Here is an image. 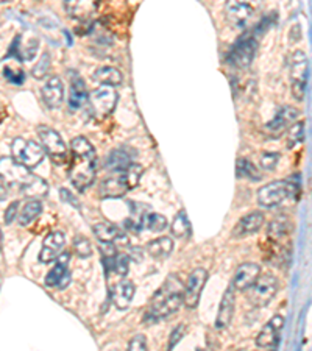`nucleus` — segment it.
Segmentation results:
<instances>
[{"label": "nucleus", "mask_w": 312, "mask_h": 351, "mask_svg": "<svg viewBox=\"0 0 312 351\" xmlns=\"http://www.w3.org/2000/svg\"><path fill=\"white\" fill-rule=\"evenodd\" d=\"M95 172H97V155L94 145L84 138L77 136L71 144V162L67 175L73 188L78 191H86L94 183Z\"/></svg>", "instance_id": "1"}, {"label": "nucleus", "mask_w": 312, "mask_h": 351, "mask_svg": "<svg viewBox=\"0 0 312 351\" xmlns=\"http://www.w3.org/2000/svg\"><path fill=\"white\" fill-rule=\"evenodd\" d=\"M0 181L5 188H16L30 198H43L47 195V181L32 173V169L22 166L13 158H0Z\"/></svg>", "instance_id": "2"}, {"label": "nucleus", "mask_w": 312, "mask_h": 351, "mask_svg": "<svg viewBox=\"0 0 312 351\" xmlns=\"http://www.w3.org/2000/svg\"><path fill=\"white\" fill-rule=\"evenodd\" d=\"M183 291L184 286L178 276L170 275L160 287V291L153 295L144 320L153 324V322L163 320L177 313L181 304H183Z\"/></svg>", "instance_id": "3"}, {"label": "nucleus", "mask_w": 312, "mask_h": 351, "mask_svg": "<svg viewBox=\"0 0 312 351\" xmlns=\"http://www.w3.org/2000/svg\"><path fill=\"white\" fill-rule=\"evenodd\" d=\"M144 169L141 164L132 162L123 171L116 172L115 177H110L101 181L100 195L104 198H119L123 197L128 191H133L139 184Z\"/></svg>", "instance_id": "4"}, {"label": "nucleus", "mask_w": 312, "mask_h": 351, "mask_svg": "<svg viewBox=\"0 0 312 351\" xmlns=\"http://www.w3.org/2000/svg\"><path fill=\"white\" fill-rule=\"evenodd\" d=\"M297 189V186L287 180L272 181V183L263 186L258 191V202L264 208L280 206L281 203H285L289 198H293Z\"/></svg>", "instance_id": "5"}, {"label": "nucleus", "mask_w": 312, "mask_h": 351, "mask_svg": "<svg viewBox=\"0 0 312 351\" xmlns=\"http://www.w3.org/2000/svg\"><path fill=\"white\" fill-rule=\"evenodd\" d=\"M263 2L261 0H226L225 14L231 25L237 28L247 27L258 14Z\"/></svg>", "instance_id": "6"}, {"label": "nucleus", "mask_w": 312, "mask_h": 351, "mask_svg": "<svg viewBox=\"0 0 312 351\" xmlns=\"http://www.w3.org/2000/svg\"><path fill=\"white\" fill-rule=\"evenodd\" d=\"M119 100V94L115 86H106L101 84L100 88L94 89L93 93L88 94V106L91 114L97 119H105L115 111Z\"/></svg>", "instance_id": "7"}, {"label": "nucleus", "mask_w": 312, "mask_h": 351, "mask_svg": "<svg viewBox=\"0 0 312 351\" xmlns=\"http://www.w3.org/2000/svg\"><path fill=\"white\" fill-rule=\"evenodd\" d=\"M38 136L41 139V145L45 155H49L55 166H62V164L67 162V160H69V150H67L60 133H56L53 128L47 125H39Z\"/></svg>", "instance_id": "8"}, {"label": "nucleus", "mask_w": 312, "mask_h": 351, "mask_svg": "<svg viewBox=\"0 0 312 351\" xmlns=\"http://www.w3.org/2000/svg\"><path fill=\"white\" fill-rule=\"evenodd\" d=\"M11 158L28 169H35L43 162L45 152L43 145L25 138H16L11 144Z\"/></svg>", "instance_id": "9"}, {"label": "nucleus", "mask_w": 312, "mask_h": 351, "mask_svg": "<svg viewBox=\"0 0 312 351\" xmlns=\"http://www.w3.org/2000/svg\"><path fill=\"white\" fill-rule=\"evenodd\" d=\"M248 289L250 303L256 308H264L275 298L278 289H280V281H278L276 276L272 274L259 275L258 280Z\"/></svg>", "instance_id": "10"}, {"label": "nucleus", "mask_w": 312, "mask_h": 351, "mask_svg": "<svg viewBox=\"0 0 312 351\" xmlns=\"http://www.w3.org/2000/svg\"><path fill=\"white\" fill-rule=\"evenodd\" d=\"M309 60L302 50H297L291 58V86L292 95L298 101L304 100L306 84H308Z\"/></svg>", "instance_id": "11"}, {"label": "nucleus", "mask_w": 312, "mask_h": 351, "mask_svg": "<svg viewBox=\"0 0 312 351\" xmlns=\"http://www.w3.org/2000/svg\"><path fill=\"white\" fill-rule=\"evenodd\" d=\"M256 50V36L252 35V33H247L245 36H242L239 41L232 45L228 58H226V63L232 67H237V69H245V67L252 64Z\"/></svg>", "instance_id": "12"}, {"label": "nucleus", "mask_w": 312, "mask_h": 351, "mask_svg": "<svg viewBox=\"0 0 312 351\" xmlns=\"http://www.w3.org/2000/svg\"><path fill=\"white\" fill-rule=\"evenodd\" d=\"M206 281H208V271L205 269H195L189 275V280H187L186 287L183 291V303L186 304V308L189 309L197 308Z\"/></svg>", "instance_id": "13"}, {"label": "nucleus", "mask_w": 312, "mask_h": 351, "mask_svg": "<svg viewBox=\"0 0 312 351\" xmlns=\"http://www.w3.org/2000/svg\"><path fill=\"white\" fill-rule=\"evenodd\" d=\"M298 111L292 108V106H283V108L276 112V116L272 119L269 123H265L264 133L270 139H278L280 136L287 132V128L297 122Z\"/></svg>", "instance_id": "14"}, {"label": "nucleus", "mask_w": 312, "mask_h": 351, "mask_svg": "<svg viewBox=\"0 0 312 351\" xmlns=\"http://www.w3.org/2000/svg\"><path fill=\"white\" fill-rule=\"evenodd\" d=\"M69 261L71 254L69 253H60L56 258L55 267L49 271L45 276V286L52 289H66L71 282V271H69Z\"/></svg>", "instance_id": "15"}, {"label": "nucleus", "mask_w": 312, "mask_h": 351, "mask_svg": "<svg viewBox=\"0 0 312 351\" xmlns=\"http://www.w3.org/2000/svg\"><path fill=\"white\" fill-rule=\"evenodd\" d=\"M283 326H285V317L275 315L272 317L270 322L264 325L263 330L259 331L256 337V345L261 348H276L280 342V334Z\"/></svg>", "instance_id": "16"}, {"label": "nucleus", "mask_w": 312, "mask_h": 351, "mask_svg": "<svg viewBox=\"0 0 312 351\" xmlns=\"http://www.w3.org/2000/svg\"><path fill=\"white\" fill-rule=\"evenodd\" d=\"M264 225V214L259 211H253L242 217L239 222L236 223L235 228L231 231L232 239H245V237L252 236Z\"/></svg>", "instance_id": "17"}, {"label": "nucleus", "mask_w": 312, "mask_h": 351, "mask_svg": "<svg viewBox=\"0 0 312 351\" xmlns=\"http://www.w3.org/2000/svg\"><path fill=\"white\" fill-rule=\"evenodd\" d=\"M43 101L45 106L50 110L60 108L62 100H64V86H62V82L60 77L52 75L49 77V80L45 82L44 88L41 89Z\"/></svg>", "instance_id": "18"}, {"label": "nucleus", "mask_w": 312, "mask_h": 351, "mask_svg": "<svg viewBox=\"0 0 312 351\" xmlns=\"http://www.w3.org/2000/svg\"><path fill=\"white\" fill-rule=\"evenodd\" d=\"M64 243H66V237L61 231H52V233H49L43 242L41 253H39V261L43 264L53 263L55 259L58 258V254L61 253Z\"/></svg>", "instance_id": "19"}, {"label": "nucleus", "mask_w": 312, "mask_h": 351, "mask_svg": "<svg viewBox=\"0 0 312 351\" xmlns=\"http://www.w3.org/2000/svg\"><path fill=\"white\" fill-rule=\"evenodd\" d=\"M259 275H261V267L258 264L243 263L237 267L231 286L235 287V291H241V292L248 291V287L258 280Z\"/></svg>", "instance_id": "20"}, {"label": "nucleus", "mask_w": 312, "mask_h": 351, "mask_svg": "<svg viewBox=\"0 0 312 351\" xmlns=\"http://www.w3.org/2000/svg\"><path fill=\"white\" fill-rule=\"evenodd\" d=\"M134 282L130 280H122L111 287V300L117 309H128L132 306L134 298Z\"/></svg>", "instance_id": "21"}, {"label": "nucleus", "mask_w": 312, "mask_h": 351, "mask_svg": "<svg viewBox=\"0 0 312 351\" xmlns=\"http://www.w3.org/2000/svg\"><path fill=\"white\" fill-rule=\"evenodd\" d=\"M235 287L231 285L225 291L222 302L219 304L217 317H215V330H225V328L231 324L232 315H235Z\"/></svg>", "instance_id": "22"}, {"label": "nucleus", "mask_w": 312, "mask_h": 351, "mask_svg": "<svg viewBox=\"0 0 312 351\" xmlns=\"http://www.w3.org/2000/svg\"><path fill=\"white\" fill-rule=\"evenodd\" d=\"M39 47V39L33 33H25L16 38L13 44V52H16V56L22 61H32L35 58Z\"/></svg>", "instance_id": "23"}, {"label": "nucleus", "mask_w": 312, "mask_h": 351, "mask_svg": "<svg viewBox=\"0 0 312 351\" xmlns=\"http://www.w3.org/2000/svg\"><path fill=\"white\" fill-rule=\"evenodd\" d=\"M94 234L97 237L99 242H105V243H127L128 237L125 234V231L122 228H119L115 223L110 222H101L94 225Z\"/></svg>", "instance_id": "24"}, {"label": "nucleus", "mask_w": 312, "mask_h": 351, "mask_svg": "<svg viewBox=\"0 0 312 351\" xmlns=\"http://www.w3.org/2000/svg\"><path fill=\"white\" fill-rule=\"evenodd\" d=\"M136 152L133 149H116L112 150L105 160V167L111 172H121L125 167H128L130 164L134 161Z\"/></svg>", "instance_id": "25"}, {"label": "nucleus", "mask_w": 312, "mask_h": 351, "mask_svg": "<svg viewBox=\"0 0 312 351\" xmlns=\"http://www.w3.org/2000/svg\"><path fill=\"white\" fill-rule=\"evenodd\" d=\"M100 0H64L67 14L75 19H86L97 10Z\"/></svg>", "instance_id": "26"}, {"label": "nucleus", "mask_w": 312, "mask_h": 351, "mask_svg": "<svg viewBox=\"0 0 312 351\" xmlns=\"http://www.w3.org/2000/svg\"><path fill=\"white\" fill-rule=\"evenodd\" d=\"M173 250V241L172 237L163 236L158 239L147 243V253L155 259H166L170 256V253Z\"/></svg>", "instance_id": "27"}, {"label": "nucleus", "mask_w": 312, "mask_h": 351, "mask_svg": "<svg viewBox=\"0 0 312 351\" xmlns=\"http://www.w3.org/2000/svg\"><path fill=\"white\" fill-rule=\"evenodd\" d=\"M86 99H88V93H86V86H84V82L75 73V75H72V80H71L69 106L72 110L82 108Z\"/></svg>", "instance_id": "28"}, {"label": "nucleus", "mask_w": 312, "mask_h": 351, "mask_svg": "<svg viewBox=\"0 0 312 351\" xmlns=\"http://www.w3.org/2000/svg\"><path fill=\"white\" fill-rule=\"evenodd\" d=\"M94 80L100 83V84H106V86H119V84L122 83L123 77H122V72L116 69V67H111V66H105V67H100L94 72Z\"/></svg>", "instance_id": "29"}, {"label": "nucleus", "mask_w": 312, "mask_h": 351, "mask_svg": "<svg viewBox=\"0 0 312 351\" xmlns=\"http://www.w3.org/2000/svg\"><path fill=\"white\" fill-rule=\"evenodd\" d=\"M43 213V203L38 198H32L27 205L22 208V211L18 214L19 225L28 226L32 222H35L36 217Z\"/></svg>", "instance_id": "30"}, {"label": "nucleus", "mask_w": 312, "mask_h": 351, "mask_svg": "<svg viewBox=\"0 0 312 351\" xmlns=\"http://www.w3.org/2000/svg\"><path fill=\"white\" fill-rule=\"evenodd\" d=\"M170 231H172V234L175 237H180V239L191 236V222L189 219H187L186 211H180L177 216H175L172 225H170Z\"/></svg>", "instance_id": "31"}, {"label": "nucleus", "mask_w": 312, "mask_h": 351, "mask_svg": "<svg viewBox=\"0 0 312 351\" xmlns=\"http://www.w3.org/2000/svg\"><path fill=\"white\" fill-rule=\"evenodd\" d=\"M289 220L286 217H278L274 222H270L267 228V236L272 241H281L283 237H286L289 233Z\"/></svg>", "instance_id": "32"}, {"label": "nucleus", "mask_w": 312, "mask_h": 351, "mask_svg": "<svg viewBox=\"0 0 312 351\" xmlns=\"http://www.w3.org/2000/svg\"><path fill=\"white\" fill-rule=\"evenodd\" d=\"M236 173H237V177H239V178H247V180H252V181H259L261 180V175L258 172L256 166H254L253 162H250L248 160L237 161Z\"/></svg>", "instance_id": "33"}, {"label": "nucleus", "mask_w": 312, "mask_h": 351, "mask_svg": "<svg viewBox=\"0 0 312 351\" xmlns=\"http://www.w3.org/2000/svg\"><path fill=\"white\" fill-rule=\"evenodd\" d=\"M143 228L153 231V233H161L167 228V219L161 214H147L143 222Z\"/></svg>", "instance_id": "34"}, {"label": "nucleus", "mask_w": 312, "mask_h": 351, "mask_svg": "<svg viewBox=\"0 0 312 351\" xmlns=\"http://www.w3.org/2000/svg\"><path fill=\"white\" fill-rule=\"evenodd\" d=\"M287 130H289L287 132V147L289 149H292V147L300 144L304 139V123L293 122Z\"/></svg>", "instance_id": "35"}, {"label": "nucleus", "mask_w": 312, "mask_h": 351, "mask_svg": "<svg viewBox=\"0 0 312 351\" xmlns=\"http://www.w3.org/2000/svg\"><path fill=\"white\" fill-rule=\"evenodd\" d=\"M72 247L78 258H89L91 254H93V247H91V242L84 236H77L75 239H73Z\"/></svg>", "instance_id": "36"}, {"label": "nucleus", "mask_w": 312, "mask_h": 351, "mask_svg": "<svg viewBox=\"0 0 312 351\" xmlns=\"http://www.w3.org/2000/svg\"><path fill=\"white\" fill-rule=\"evenodd\" d=\"M49 69H50V56L49 53H44L41 56V60H39V63L35 66V69H33V77L38 78V80H41V78L47 75Z\"/></svg>", "instance_id": "37"}, {"label": "nucleus", "mask_w": 312, "mask_h": 351, "mask_svg": "<svg viewBox=\"0 0 312 351\" xmlns=\"http://www.w3.org/2000/svg\"><path fill=\"white\" fill-rule=\"evenodd\" d=\"M278 161H280V155L267 152V154H264L263 156H261L259 166L263 167L264 171H274V169L278 166Z\"/></svg>", "instance_id": "38"}, {"label": "nucleus", "mask_w": 312, "mask_h": 351, "mask_svg": "<svg viewBox=\"0 0 312 351\" xmlns=\"http://www.w3.org/2000/svg\"><path fill=\"white\" fill-rule=\"evenodd\" d=\"M186 334V325H178L175 330L170 332V337H169V343H167V348L172 350L177 347V343L181 341V339L184 337Z\"/></svg>", "instance_id": "39"}, {"label": "nucleus", "mask_w": 312, "mask_h": 351, "mask_svg": "<svg viewBox=\"0 0 312 351\" xmlns=\"http://www.w3.org/2000/svg\"><path fill=\"white\" fill-rule=\"evenodd\" d=\"M128 350H133V351H144L147 350V339L143 334H138V336H134L132 341L128 343Z\"/></svg>", "instance_id": "40"}, {"label": "nucleus", "mask_w": 312, "mask_h": 351, "mask_svg": "<svg viewBox=\"0 0 312 351\" xmlns=\"http://www.w3.org/2000/svg\"><path fill=\"white\" fill-rule=\"evenodd\" d=\"M3 73H5V78L10 80L11 83L21 84L22 82H24V72L22 71H13L11 67H5Z\"/></svg>", "instance_id": "41"}, {"label": "nucleus", "mask_w": 312, "mask_h": 351, "mask_svg": "<svg viewBox=\"0 0 312 351\" xmlns=\"http://www.w3.org/2000/svg\"><path fill=\"white\" fill-rule=\"evenodd\" d=\"M18 213H19V202H13L11 205L7 208V211H5V223L10 225L14 222V219L18 217Z\"/></svg>", "instance_id": "42"}, {"label": "nucleus", "mask_w": 312, "mask_h": 351, "mask_svg": "<svg viewBox=\"0 0 312 351\" xmlns=\"http://www.w3.org/2000/svg\"><path fill=\"white\" fill-rule=\"evenodd\" d=\"M60 194H61V198L62 200H64L66 203H71V205H73L75 208H80V203L77 202V198L73 197L69 191H67L66 188H62L61 191H60Z\"/></svg>", "instance_id": "43"}, {"label": "nucleus", "mask_w": 312, "mask_h": 351, "mask_svg": "<svg viewBox=\"0 0 312 351\" xmlns=\"http://www.w3.org/2000/svg\"><path fill=\"white\" fill-rule=\"evenodd\" d=\"M7 116H8L7 106H5L3 104H0V123H2L5 119H7Z\"/></svg>", "instance_id": "44"}, {"label": "nucleus", "mask_w": 312, "mask_h": 351, "mask_svg": "<svg viewBox=\"0 0 312 351\" xmlns=\"http://www.w3.org/2000/svg\"><path fill=\"white\" fill-rule=\"evenodd\" d=\"M5 197H7V189H5V186L2 184L0 186V202H2Z\"/></svg>", "instance_id": "45"}, {"label": "nucleus", "mask_w": 312, "mask_h": 351, "mask_svg": "<svg viewBox=\"0 0 312 351\" xmlns=\"http://www.w3.org/2000/svg\"><path fill=\"white\" fill-rule=\"evenodd\" d=\"M2 231H0V252H2V242H3V239H2Z\"/></svg>", "instance_id": "46"}, {"label": "nucleus", "mask_w": 312, "mask_h": 351, "mask_svg": "<svg viewBox=\"0 0 312 351\" xmlns=\"http://www.w3.org/2000/svg\"><path fill=\"white\" fill-rule=\"evenodd\" d=\"M10 2H13V0H0V5H3V3H10Z\"/></svg>", "instance_id": "47"}]
</instances>
